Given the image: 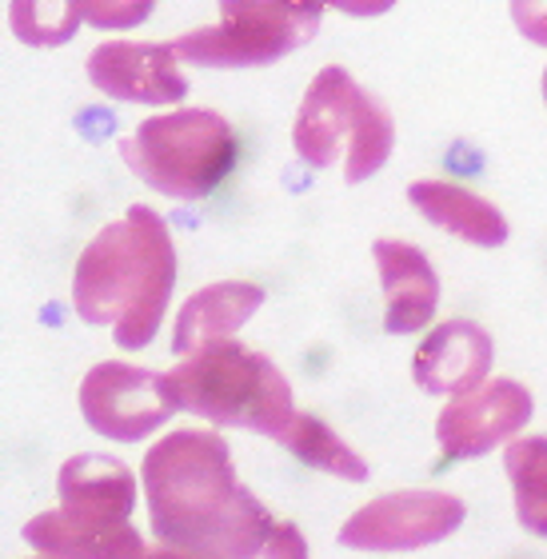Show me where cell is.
Instances as JSON below:
<instances>
[{"label": "cell", "instance_id": "603a6c76", "mask_svg": "<svg viewBox=\"0 0 547 559\" xmlns=\"http://www.w3.org/2000/svg\"><path fill=\"white\" fill-rule=\"evenodd\" d=\"M544 100H547V69H544Z\"/></svg>", "mask_w": 547, "mask_h": 559}, {"label": "cell", "instance_id": "8fae6325", "mask_svg": "<svg viewBox=\"0 0 547 559\" xmlns=\"http://www.w3.org/2000/svg\"><path fill=\"white\" fill-rule=\"evenodd\" d=\"M88 81L105 96L129 105H180L188 96L180 52L176 45H156V40H108L93 48Z\"/></svg>", "mask_w": 547, "mask_h": 559}, {"label": "cell", "instance_id": "8992f818", "mask_svg": "<svg viewBox=\"0 0 547 559\" xmlns=\"http://www.w3.org/2000/svg\"><path fill=\"white\" fill-rule=\"evenodd\" d=\"M120 160L164 197L204 200L233 173L236 132L212 108H176L120 140Z\"/></svg>", "mask_w": 547, "mask_h": 559}, {"label": "cell", "instance_id": "30bf717a", "mask_svg": "<svg viewBox=\"0 0 547 559\" xmlns=\"http://www.w3.org/2000/svg\"><path fill=\"white\" fill-rule=\"evenodd\" d=\"M532 392L515 380H491L460 392L436 419V440L448 460H476V455L515 440V431L532 419Z\"/></svg>", "mask_w": 547, "mask_h": 559}, {"label": "cell", "instance_id": "2e32d148", "mask_svg": "<svg viewBox=\"0 0 547 559\" xmlns=\"http://www.w3.org/2000/svg\"><path fill=\"white\" fill-rule=\"evenodd\" d=\"M503 472L512 479V500L520 524L547 539V436H527L503 448Z\"/></svg>", "mask_w": 547, "mask_h": 559}, {"label": "cell", "instance_id": "ffe728a7", "mask_svg": "<svg viewBox=\"0 0 547 559\" xmlns=\"http://www.w3.org/2000/svg\"><path fill=\"white\" fill-rule=\"evenodd\" d=\"M515 28L532 40V45L547 48V0H508Z\"/></svg>", "mask_w": 547, "mask_h": 559}, {"label": "cell", "instance_id": "9c48e42d", "mask_svg": "<svg viewBox=\"0 0 547 559\" xmlns=\"http://www.w3.org/2000/svg\"><path fill=\"white\" fill-rule=\"evenodd\" d=\"M464 524V500L452 491H392L364 503L340 527V548L348 551H419L431 548Z\"/></svg>", "mask_w": 547, "mask_h": 559}, {"label": "cell", "instance_id": "52a82bcc", "mask_svg": "<svg viewBox=\"0 0 547 559\" xmlns=\"http://www.w3.org/2000/svg\"><path fill=\"white\" fill-rule=\"evenodd\" d=\"M320 28V12L288 0H221V24L176 40L188 64L204 69H264L304 48Z\"/></svg>", "mask_w": 547, "mask_h": 559}, {"label": "cell", "instance_id": "3957f363", "mask_svg": "<svg viewBox=\"0 0 547 559\" xmlns=\"http://www.w3.org/2000/svg\"><path fill=\"white\" fill-rule=\"evenodd\" d=\"M60 508L24 524V544L40 556L64 559H124L144 556L136 527V479L112 455H72L57 476Z\"/></svg>", "mask_w": 547, "mask_h": 559}, {"label": "cell", "instance_id": "4fadbf2b", "mask_svg": "<svg viewBox=\"0 0 547 559\" xmlns=\"http://www.w3.org/2000/svg\"><path fill=\"white\" fill-rule=\"evenodd\" d=\"M380 284H384V328L392 336H412L431 324L440 304V276L416 245L376 240L372 245Z\"/></svg>", "mask_w": 547, "mask_h": 559}, {"label": "cell", "instance_id": "7402d4cb", "mask_svg": "<svg viewBox=\"0 0 547 559\" xmlns=\"http://www.w3.org/2000/svg\"><path fill=\"white\" fill-rule=\"evenodd\" d=\"M288 4H300V9H312V12L324 9V0H288Z\"/></svg>", "mask_w": 547, "mask_h": 559}, {"label": "cell", "instance_id": "ba28073f", "mask_svg": "<svg viewBox=\"0 0 547 559\" xmlns=\"http://www.w3.org/2000/svg\"><path fill=\"white\" fill-rule=\"evenodd\" d=\"M176 396L168 376L136 368L124 360L96 364L81 384V416L84 424L117 443H136L164 428V419L176 416Z\"/></svg>", "mask_w": 547, "mask_h": 559}, {"label": "cell", "instance_id": "ac0fdd59", "mask_svg": "<svg viewBox=\"0 0 547 559\" xmlns=\"http://www.w3.org/2000/svg\"><path fill=\"white\" fill-rule=\"evenodd\" d=\"M84 21L81 0H12L9 28L21 45L57 48L69 45Z\"/></svg>", "mask_w": 547, "mask_h": 559}, {"label": "cell", "instance_id": "6da1fadb", "mask_svg": "<svg viewBox=\"0 0 547 559\" xmlns=\"http://www.w3.org/2000/svg\"><path fill=\"white\" fill-rule=\"evenodd\" d=\"M152 536L168 556L200 559H304L308 544L236 479L228 443L216 431H173L148 448L144 467Z\"/></svg>", "mask_w": 547, "mask_h": 559}, {"label": "cell", "instance_id": "9a60e30c", "mask_svg": "<svg viewBox=\"0 0 547 559\" xmlns=\"http://www.w3.org/2000/svg\"><path fill=\"white\" fill-rule=\"evenodd\" d=\"M412 209L428 224L443 233L460 236L476 248H500L508 240V221L496 204L484 197L467 192L464 185H448V180H412L408 185Z\"/></svg>", "mask_w": 547, "mask_h": 559}, {"label": "cell", "instance_id": "d6986e66", "mask_svg": "<svg viewBox=\"0 0 547 559\" xmlns=\"http://www.w3.org/2000/svg\"><path fill=\"white\" fill-rule=\"evenodd\" d=\"M81 9L88 24L105 28V33H120V28H136L148 21L156 0H81Z\"/></svg>", "mask_w": 547, "mask_h": 559}, {"label": "cell", "instance_id": "7c38bea8", "mask_svg": "<svg viewBox=\"0 0 547 559\" xmlns=\"http://www.w3.org/2000/svg\"><path fill=\"white\" fill-rule=\"evenodd\" d=\"M491 360H496V344L484 328L472 320H443L419 340L412 376L431 396H460L488 380Z\"/></svg>", "mask_w": 547, "mask_h": 559}, {"label": "cell", "instance_id": "5bb4252c", "mask_svg": "<svg viewBox=\"0 0 547 559\" xmlns=\"http://www.w3.org/2000/svg\"><path fill=\"white\" fill-rule=\"evenodd\" d=\"M260 304H264V288L248 284V280H224V284H209V288L192 292L180 316H176L173 352L176 356H192L209 344L233 340L252 320Z\"/></svg>", "mask_w": 547, "mask_h": 559}, {"label": "cell", "instance_id": "44dd1931", "mask_svg": "<svg viewBox=\"0 0 547 559\" xmlns=\"http://www.w3.org/2000/svg\"><path fill=\"white\" fill-rule=\"evenodd\" d=\"M324 4L348 12V16H380V12H388L396 0H324Z\"/></svg>", "mask_w": 547, "mask_h": 559}, {"label": "cell", "instance_id": "7a4b0ae2", "mask_svg": "<svg viewBox=\"0 0 547 559\" xmlns=\"http://www.w3.org/2000/svg\"><path fill=\"white\" fill-rule=\"evenodd\" d=\"M176 288V248L168 224L148 204L105 224L72 272V308L84 324H112L120 348H148Z\"/></svg>", "mask_w": 547, "mask_h": 559}, {"label": "cell", "instance_id": "277c9868", "mask_svg": "<svg viewBox=\"0 0 547 559\" xmlns=\"http://www.w3.org/2000/svg\"><path fill=\"white\" fill-rule=\"evenodd\" d=\"M176 404L185 412L221 424V428H245L280 440L296 416L292 384L276 364L260 352L221 340L192 352L168 372Z\"/></svg>", "mask_w": 547, "mask_h": 559}, {"label": "cell", "instance_id": "5b68a950", "mask_svg": "<svg viewBox=\"0 0 547 559\" xmlns=\"http://www.w3.org/2000/svg\"><path fill=\"white\" fill-rule=\"evenodd\" d=\"M292 148L308 168H328L344 152V180L364 185L396 148V124L392 112L364 93L348 72L328 64L304 93L292 124Z\"/></svg>", "mask_w": 547, "mask_h": 559}, {"label": "cell", "instance_id": "e0dca14e", "mask_svg": "<svg viewBox=\"0 0 547 559\" xmlns=\"http://www.w3.org/2000/svg\"><path fill=\"white\" fill-rule=\"evenodd\" d=\"M280 443H284L296 460L316 467V472H328V476H336V479H352V484H364V479H368V464L316 416L296 412L292 424L284 428V436H280Z\"/></svg>", "mask_w": 547, "mask_h": 559}]
</instances>
